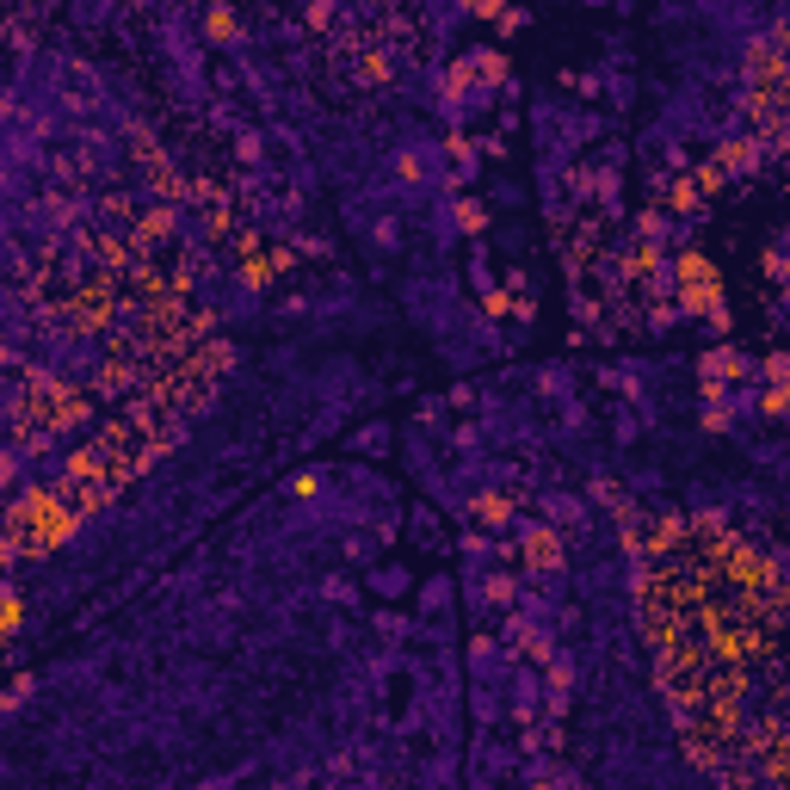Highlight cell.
Returning <instances> with one entry per match:
<instances>
[{"instance_id":"1","label":"cell","mask_w":790,"mask_h":790,"mask_svg":"<svg viewBox=\"0 0 790 790\" xmlns=\"http://www.w3.org/2000/svg\"><path fill=\"white\" fill-rule=\"evenodd\" d=\"M753 371V358L741 352V346H710L704 358H698V383L704 389H729V383H741Z\"/></svg>"},{"instance_id":"2","label":"cell","mask_w":790,"mask_h":790,"mask_svg":"<svg viewBox=\"0 0 790 790\" xmlns=\"http://www.w3.org/2000/svg\"><path fill=\"white\" fill-rule=\"evenodd\" d=\"M519 550L531 568H562V531L544 519V525H519Z\"/></svg>"},{"instance_id":"3","label":"cell","mask_w":790,"mask_h":790,"mask_svg":"<svg viewBox=\"0 0 790 790\" xmlns=\"http://www.w3.org/2000/svg\"><path fill=\"white\" fill-rule=\"evenodd\" d=\"M371 593L395 605V599H408V593H414V574H408L402 562H383V568H371Z\"/></svg>"},{"instance_id":"4","label":"cell","mask_w":790,"mask_h":790,"mask_svg":"<svg viewBox=\"0 0 790 790\" xmlns=\"http://www.w3.org/2000/svg\"><path fill=\"white\" fill-rule=\"evenodd\" d=\"M451 593H457V581H451V574H433V581L420 587L414 612H420V618H439V612H451Z\"/></svg>"},{"instance_id":"5","label":"cell","mask_w":790,"mask_h":790,"mask_svg":"<svg viewBox=\"0 0 790 790\" xmlns=\"http://www.w3.org/2000/svg\"><path fill=\"white\" fill-rule=\"evenodd\" d=\"M544 519L550 525H581L587 513H581V500H574V494H544Z\"/></svg>"},{"instance_id":"6","label":"cell","mask_w":790,"mask_h":790,"mask_svg":"<svg viewBox=\"0 0 790 790\" xmlns=\"http://www.w3.org/2000/svg\"><path fill=\"white\" fill-rule=\"evenodd\" d=\"M389 439H395V426H389V420H377V426H365V433L352 439V451H365V457H383V451H389Z\"/></svg>"},{"instance_id":"7","label":"cell","mask_w":790,"mask_h":790,"mask_svg":"<svg viewBox=\"0 0 790 790\" xmlns=\"http://www.w3.org/2000/svg\"><path fill=\"white\" fill-rule=\"evenodd\" d=\"M525 19H531L525 7H507V13H500V31H525Z\"/></svg>"},{"instance_id":"8","label":"cell","mask_w":790,"mask_h":790,"mask_svg":"<svg viewBox=\"0 0 790 790\" xmlns=\"http://www.w3.org/2000/svg\"><path fill=\"white\" fill-rule=\"evenodd\" d=\"M587 7H605V0H587Z\"/></svg>"}]
</instances>
